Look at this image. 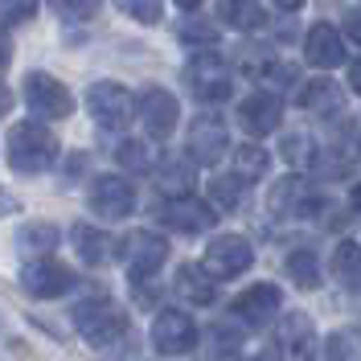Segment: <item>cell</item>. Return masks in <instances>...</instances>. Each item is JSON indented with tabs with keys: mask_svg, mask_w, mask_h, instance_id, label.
I'll list each match as a JSON object with an SVG mask.
<instances>
[{
	"mask_svg": "<svg viewBox=\"0 0 361 361\" xmlns=\"http://www.w3.org/2000/svg\"><path fill=\"white\" fill-rule=\"evenodd\" d=\"M54 160H58V135L45 123H17L8 132V164H13V173L37 177L45 169H54Z\"/></svg>",
	"mask_w": 361,
	"mask_h": 361,
	"instance_id": "cell-1",
	"label": "cell"
},
{
	"mask_svg": "<svg viewBox=\"0 0 361 361\" xmlns=\"http://www.w3.org/2000/svg\"><path fill=\"white\" fill-rule=\"evenodd\" d=\"M8 62H13V42H8V33L0 29V74L8 70Z\"/></svg>",
	"mask_w": 361,
	"mask_h": 361,
	"instance_id": "cell-38",
	"label": "cell"
},
{
	"mask_svg": "<svg viewBox=\"0 0 361 361\" xmlns=\"http://www.w3.org/2000/svg\"><path fill=\"white\" fill-rule=\"evenodd\" d=\"M8 111H13V90L0 87V115H8Z\"/></svg>",
	"mask_w": 361,
	"mask_h": 361,
	"instance_id": "cell-39",
	"label": "cell"
},
{
	"mask_svg": "<svg viewBox=\"0 0 361 361\" xmlns=\"http://www.w3.org/2000/svg\"><path fill=\"white\" fill-rule=\"evenodd\" d=\"M33 13H37V0H0V25L33 21Z\"/></svg>",
	"mask_w": 361,
	"mask_h": 361,
	"instance_id": "cell-33",
	"label": "cell"
},
{
	"mask_svg": "<svg viewBox=\"0 0 361 361\" xmlns=\"http://www.w3.org/2000/svg\"><path fill=\"white\" fill-rule=\"evenodd\" d=\"M140 123H144V132L152 135V140H169V135L177 132V119H180V107L177 99L169 94L164 87H148L140 94Z\"/></svg>",
	"mask_w": 361,
	"mask_h": 361,
	"instance_id": "cell-11",
	"label": "cell"
},
{
	"mask_svg": "<svg viewBox=\"0 0 361 361\" xmlns=\"http://www.w3.org/2000/svg\"><path fill=\"white\" fill-rule=\"evenodd\" d=\"M90 209L107 222H123L135 209V189L123 177H94L90 185Z\"/></svg>",
	"mask_w": 361,
	"mask_h": 361,
	"instance_id": "cell-13",
	"label": "cell"
},
{
	"mask_svg": "<svg viewBox=\"0 0 361 361\" xmlns=\"http://www.w3.org/2000/svg\"><path fill=\"white\" fill-rule=\"evenodd\" d=\"M218 17H222V25L247 29V33L267 25V13L259 8V0H218Z\"/></svg>",
	"mask_w": 361,
	"mask_h": 361,
	"instance_id": "cell-20",
	"label": "cell"
},
{
	"mask_svg": "<svg viewBox=\"0 0 361 361\" xmlns=\"http://www.w3.org/2000/svg\"><path fill=\"white\" fill-rule=\"evenodd\" d=\"M267 205H271V214H279V218H312L320 209V193L304 177H283L271 189Z\"/></svg>",
	"mask_w": 361,
	"mask_h": 361,
	"instance_id": "cell-14",
	"label": "cell"
},
{
	"mask_svg": "<svg viewBox=\"0 0 361 361\" xmlns=\"http://www.w3.org/2000/svg\"><path fill=\"white\" fill-rule=\"evenodd\" d=\"M157 180L169 197H185L193 189V164L189 160H164L157 169Z\"/></svg>",
	"mask_w": 361,
	"mask_h": 361,
	"instance_id": "cell-23",
	"label": "cell"
},
{
	"mask_svg": "<svg viewBox=\"0 0 361 361\" xmlns=\"http://www.w3.org/2000/svg\"><path fill=\"white\" fill-rule=\"evenodd\" d=\"M271 157L263 152V148H255V144H243V148H234V177L243 180H259L263 173H267Z\"/></svg>",
	"mask_w": 361,
	"mask_h": 361,
	"instance_id": "cell-27",
	"label": "cell"
},
{
	"mask_svg": "<svg viewBox=\"0 0 361 361\" xmlns=\"http://www.w3.org/2000/svg\"><path fill=\"white\" fill-rule=\"evenodd\" d=\"M275 353L279 361H316V324L312 316L292 312L275 329Z\"/></svg>",
	"mask_w": 361,
	"mask_h": 361,
	"instance_id": "cell-10",
	"label": "cell"
},
{
	"mask_svg": "<svg viewBox=\"0 0 361 361\" xmlns=\"http://www.w3.org/2000/svg\"><path fill=\"white\" fill-rule=\"evenodd\" d=\"M180 42L185 45H214L218 42V29L214 25H202V21H189V25H180Z\"/></svg>",
	"mask_w": 361,
	"mask_h": 361,
	"instance_id": "cell-35",
	"label": "cell"
},
{
	"mask_svg": "<svg viewBox=\"0 0 361 361\" xmlns=\"http://www.w3.org/2000/svg\"><path fill=\"white\" fill-rule=\"evenodd\" d=\"M345 33H349V42L361 45V8H349L345 13Z\"/></svg>",
	"mask_w": 361,
	"mask_h": 361,
	"instance_id": "cell-36",
	"label": "cell"
},
{
	"mask_svg": "<svg viewBox=\"0 0 361 361\" xmlns=\"http://www.w3.org/2000/svg\"><path fill=\"white\" fill-rule=\"evenodd\" d=\"M283 160L288 164H295V169H312L316 164V144H312V135H300V132H292V135H283Z\"/></svg>",
	"mask_w": 361,
	"mask_h": 361,
	"instance_id": "cell-29",
	"label": "cell"
},
{
	"mask_svg": "<svg viewBox=\"0 0 361 361\" xmlns=\"http://www.w3.org/2000/svg\"><path fill=\"white\" fill-rule=\"evenodd\" d=\"M119 259L128 263V275H132V283L140 279H152L160 267H164V259H169V243L152 234V230H132L123 243H119Z\"/></svg>",
	"mask_w": 361,
	"mask_h": 361,
	"instance_id": "cell-3",
	"label": "cell"
},
{
	"mask_svg": "<svg viewBox=\"0 0 361 361\" xmlns=\"http://www.w3.org/2000/svg\"><path fill=\"white\" fill-rule=\"evenodd\" d=\"M329 361H357L361 357V345L353 333H333V341H329V353H324Z\"/></svg>",
	"mask_w": 361,
	"mask_h": 361,
	"instance_id": "cell-34",
	"label": "cell"
},
{
	"mask_svg": "<svg viewBox=\"0 0 361 361\" xmlns=\"http://www.w3.org/2000/svg\"><path fill=\"white\" fill-rule=\"evenodd\" d=\"M115 4H119V13H128V17L140 21V25H157L160 13H164L160 0H115Z\"/></svg>",
	"mask_w": 361,
	"mask_h": 361,
	"instance_id": "cell-31",
	"label": "cell"
},
{
	"mask_svg": "<svg viewBox=\"0 0 361 361\" xmlns=\"http://www.w3.org/2000/svg\"><path fill=\"white\" fill-rule=\"evenodd\" d=\"M17 243H21L25 255H37V259H42V255H49V250L58 247V226H49V222H29V226L21 230V238H17Z\"/></svg>",
	"mask_w": 361,
	"mask_h": 361,
	"instance_id": "cell-25",
	"label": "cell"
},
{
	"mask_svg": "<svg viewBox=\"0 0 361 361\" xmlns=\"http://www.w3.org/2000/svg\"><path fill=\"white\" fill-rule=\"evenodd\" d=\"M180 8H197V4H202V0H177Z\"/></svg>",
	"mask_w": 361,
	"mask_h": 361,
	"instance_id": "cell-43",
	"label": "cell"
},
{
	"mask_svg": "<svg viewBox=\"0 0 361 361\" xmlns=\"http://www.w3.org/2000/svg\"><path fill=\"white\" fill-rule=\"evenodd\" d=\"M230 148V135H226V123L218 115H197L189 123V157L193 164H218Z\"/></svg>",
	"mask_w": 361,
	"mask_h": 361,
	"instance_id": "cell-15",
	"label": "cell"
},
{
	"mask_svg": "<svg viewBox=\"0 0 361 361\" xmlns=\"http://www.w3.org/2000/svg\"><path fill=\"white\" fill-rule=\"evenodd\" d=\"M349 87L361 94V62H353V70H349Z\"/></svg>",
	"mask_w": 361,
	"mask_h": 361,
	"instance_id": "cell-40",
	"label": "cell"
},
{
	"mask_svg": "<svg viewBox=\"0 0 361 361\" xmlns=\"http://www.w3.org/2000/svg\"><path fill=\"white\" fill-rule=\"evenodd\" d=\"M250 259H255V250L243 234H222V238H214L202 255V271L209 279H234V275H243L250 267Z\"/></svg>",
	"mask_w": 361,
	"mask_h": 361,
	"instance_id": "cell-8",
	"label": "cell"
},
{
	"mask_svg": "<svg viewBox=\"0 0 361 361\" xmlns=\"http://www.w3.org/2000/svg\"><path fill=\"white\" fill-rule=\"evenodd\" d=\"M333 275H337L349 292H361V247L357 243L345 238V243L333 250Z\"/></svg>",
	"mask_w": 361,
	"mask_h": 361,
	"instance_id": "cell-22",
	"label": "cell"
},
{
	"mask_svg": "<svg viewBox=\"0 0 361 361\" xmlns=\"http://www.w3.org/2000/svg\"><path fill=\"white\" fill-rule=\"evenodd\" d=\"M275 4H279L283 13H292V8H300V4H304V0H275Z\"/></svg>",
	"mask_w": 361,
	"mask_h": 361,
	"instance_id": "cell-41",
	"label": "cell"
},
{
	"mask_svg": "<svg viewBox=\"0 0 361 361\" xmlns=\"http://www.w3.org/2000/svg\"><path fill=\"white\" fill-rule=\"evenodd\" d=\"M209 202L214 209H238L243 205V177H214L209 180Z\"/></svg>",
	"mask_w": 361,
	"mask_h": 361,
	"instance_id": "cell-28",
	"label": "cell"
},
{
	"mask_svg": "<svg viewBox=\"0 0 361 361\" xmlns=\"http://www.w3.org/2000/svg\"><path fill=\"white\" fill-rule=\"evenodd\" d=\"M218 218V209L202 197H193V193H185V197H169V202L160 205V222L180 230V234H205L209 226Z\"/></svg>",
	"mask_w": 361,
	"mask_h": 361,
	"instance_id": "cell-12",
	"label": "cell"
},
{
	"mask_svg": "<svg viewBox=\"0 0 361 361\" xmlns=\"http://www.w3.org/2000/svg\"><path fill=\"white\" fill-rule=\"evenodd\" d=\"M87 107L94 115V123L99 128H107V132H119V128H128L135 115V99L128 87H119V82H94L87 90Z\"/></svg>",
	"mask_w": 361,
	"mask_h": 361,
	"instance_id": "cell-4",
	"label": "cell"
},
{
	"mask_svg": "<svg viewBox=\"0 0 361 361\" xmlns=\"http://www.w3.org/2000/svg\"><path fill=\"white\" fill-rule=\"evenodd\" d=\"M173 288H177L180 300H189V304H197V308H205V304H214V300H218L214 279H209L202 267H180L177 279H173Z\"/></svg>",
	"mask_w": 361,
	"mask_h": 361,
	"instance_id": "cell-19",
	"label": "cell"
},
{
	"mask_svg": "<svg viewBox=\"0 0 361 361\" xmlns=\"http://www.w3.org/2000/svg\"><path fill=\"white\" fill-rule=\"evenodd\" d=\"M152 345H157V353H164V357H180V353H189L197 345V324L189 320V312H180V308H164L152 320Z\"/></svg>",
	"mask_w": 361,
	"mask_h": 361,
	"instance_id": "cell-9",
	"label": "cell"
},
{
	"mask_svg": "<svg viewBox=\"0 0 361 361\" xmlns=\"http://www.w3.org/2000/svg\"><path fill=\"white\" fill-rule=\"evenodd\" d=\"M49 8L62 21H90L99 13V0H49Z\"/></svg>",
	"mask_w": 361,
	"mask_h": 361,
	"instance_id": "cell-32",
	"label": "cell"
},
{
	"mask_svg": "<svg viewBox=\"0 0 361 361\" xmlns=\"http://www.w3.org/2000/svg\"><path fill=\"white\" fill-rule=\"evenodd\" d=\"M279 119H283V103H279V94H271V90H255V94H247V99L238 103V123H243L250 135L275 132Z\"/></svg>",
	"mask_w": 361,
	"mask_h": 361,
	"instance_id": "cell-16",
	"label": "cell"
},
{
	"mask_svg": "<svg viewBox=\"0 0 361 361\" xmlns=\"http://www.w3.org/2000/svg\"><path fill=\"white\" fill-rule=\"evenodd\" d=\"M25 103L42 119H66L74 111V94L66 90V82H58L54 74H42V70L25 74Z\"/></svg>",
	"mask_w": 361,
	"mask_h": 361,
	"instance_id": "cell-6",
	"label": "cell"
},
{
	"mask_svg": "<svg viewBox=\"0 0 361 361\" xmlns=\"http://www.w3.org/2000/svg\"><path fill=\"white\" fill-rule=\"evenodd\" d=\"M21 209V202H17V193H8V189H0V218H13Z\"/></svg>",
	"mask_w": 361,
	"mask_h": 361,
	"instance_id": "cell-37",
	"label": "cell"
},
{
	"mask_svg": "<svg viewBox=\"0 0 361 361\" xmlns=\"http://www.w3.org/2000/svg\"><path fill=\"white\" fill-rule=\"evenodd\" d=\"M300 103L308 107V111H320V115H333L341 111V90L333 82H324V78H316L308 87L300 90Z\"/></svg>",
	"mask_w": 361,
	"mask_h": 361,
	"instance_id": "cell-24",
	"label": "cell"
},
{
	"mask_svg": "<svg viewBox=\"0 0 361 361\" xmlns=\"http://www.w3.org/2000/svg\"><path fill=\"white\" fill-rule=\"evenodd\" d=\"M288 275H292V283L312 292V288H320V259L312 250H295V255H288Z\"/></svg>",
	"mask_w": 361,
	"mask_h": 361,
	"instance_id": "cell-26",
	"label": "cell"
},
{
	"mask_svg": "<svg viewBox=\"0 0 361 361\" xmlns=\"http://www.w3.org/2000/svg\"><path fill=\"white\" fill-rule=\"evenodd\" d=\"M279 300H283V295H279L275 283H255V288L234 295V316L247 320L250 329H259V324H267L271 316L279 312Z\"/></svg>",
	"mask_w": 361,
	"mask_h": 361,
	"instance_id": "cell-17",
	"label": "cell"
},
{
	"mask_svg": "<svg viewBox=\"0 0 361 361\" xmlns=\"http://www.w3.org/2000/svg\"><path fill=\"white\" fill-rule=\"evenodd\" d=\"M353 209H357V214H361V185H357V189H353Z\"/></svg>",
	"mask_w": 361,
	"mask_h": 361,
	"instance_id": "cell-42",
	"label": "cell"
},
{
	"mask_svg": "<svg viewBox=\"0 0 361 361\" xmlns=\"http://www.w3.org/2000/svg\"><path fill=\"white\" fill-rule=\"evenodd\" d=\"M70 243H74V250H78V259L90 263V267H99V263L107 259V234L94 230V226H87V222H78L74 230H70Z\"/></svg>",
	"mask_w": 361,
	"mask_h": 361,
	"instance_id": "cell-21",
	"label": "cell"
},
{
	"mask_svg": "<svg viewBox=\"0 0 361 361\" xmlns=\"http://www.w3.org/2000/svg\"><path fill=\"white\" fill-rule=\"evenodd\" d=\"M74 283H78L74 271H70L66 263H58V259H49V255L29 259L21 267V288L33 295V300H58V295H66Z\"/></svg>",
	"mask_w": 361,
	"mask_h": 361,
	"instance_id": "cell-5",
	"label": "cell"
},
{
	"mask_svg": "<svg viewBox=\"0 0 361 361\" xmlns=\"http://www.w3.org/2000/svg\"><path fill=\"white\" fill-rule=\"evenodd\" d=\"M74 324H78V333L87 341L90 349H107L115 341L128 333V316L123 308L107 300V295H94V300H82L78 308H74Z\"/></svg>",
	"mask_w": 361,
	"mask_h": 361,
	"instance_id": "cell-2",
	"label": "cell"
},
{
	"mask_svg": "<svg viewBox=\"0 0 361 361\" xmlns=\"http://www.w3.org/2000/svg\"><path fill=\"white\" fill-rule=\"evenodd\" d=\"M185 82H189V90H193L202 103H222V99H230V90H234L230 66H226L218 54L193 58V62L185 66Z\"/></svg>",
	"mask_w": 361,
	"mask_h": 361,
	"instance_id": "cell-7",
	"label": "cell"
},
{
	"mask_svg": "<svg viewBox=\"0 0 361 361\" xmlns=\"http://www.w3.org/2000/svg\"><path fill=\"white\" fill-rule=\"evenodd\" d=\"M115 160H119L123 169H132V173H148V169H152V157H148V148H144L140 140H123V144L115 148Z\"/></svg>",
	"mask_w": 361,
	"mask_h": 361,
	"instance_id": "cell-30",
	"label": "cell"
},
{
	"mask_svg": "<svg viewBox=\"0 0 361 361\" xmlns=\"http://www.w3.org/2000/svg\"><path fill=\"white\" fill-rule=\"evenodd\" d=\"M304 58L312 62V66H320V70H333V66H341L345 62V42L337 37V29L333 25H312L308 29V42H304Z\"/></svg>",
	"mask_w": 361,
	"mask_h": 361,
	"instance_id": "cell-18",
	"label": "cell"
}]
</instances>
